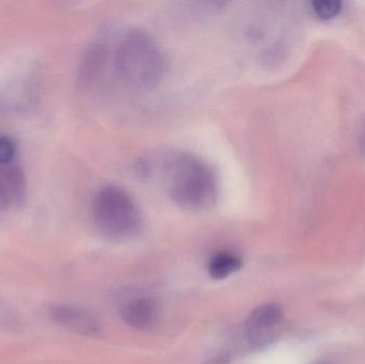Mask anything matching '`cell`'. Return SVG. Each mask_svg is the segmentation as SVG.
Returning <instances> with one entry per match:
<instances>
[{"label":"cell","instance_id":"cell-4","mask_svg":"<svg viewBox=\"0 0 365 364\" xmlns=\"http://www.w3.org/2000/svg\"><path fill=\"white\" fill-rule=\"evenodd\" d=\"M122 320L136 331L154 328L160 320V307L154 297L143 291L126 288L118 297Z\"/></svg>","mask_w":365,"mask_h":364},{"label":"cell","instance_id":"cell-6","mask_svg":"<svg viewBox=\"0 0 365 364\" xmlns=\"http://www.w3.org/2000/svg\"><path fill=\"white\" fill-rule=\"evenodd\" d=\"M49 316L56 324L85 337H98L102 331L91 313L74 306H53L49 309Z\"/></svg>","mask_w":365,"mask_h":364},{"label":"cell","instance_id":"cell-5","mask_svg":"<svg viewBox=\"0 0 365 364\" xmlns=\"http://www.w3.org/2000/svg\"><path fill=\"white\" fill-rule=\"evenodd\" d=\"M284 313L277 303H265L255 308L247 318L245 333L257 348L270 345L280 335Z\"/></svg>","mask_w":365,"mask_h":364},{"label":"cell","instance_id":"cell-9","mask_svg":"<svg viewBox=\"0 0 365 364\" xmlns=\"http://www.w3.org/2000/svg\"><path fill=\"white\" fill-rule=\"evenodd\" d=\"M312 10L319 19H334L342 10V2L339 0H317L312 2Z\"/></svg>","mask_w":365,"mask_h":364},{"label":"cell","instance_id":"cell-2","mask_svg":"<svg viewBox=\"0 0 365 364\" xmlns=\"http://www.w3.org/2000/svg\"><path fill=\"white\" fill-rule=\"evenodd\" d=\"M115 62L119 76L134 89H151L164 74L162 49L153 36L143 30H130L122 36Z\"/></svg>","mask_w":365,"mask_h":364},{"label":"cell","instance_id":"cell-8","mask_svg":"<svg viewBox=\"0 0 365 364\" xmlns=\"http://www.w3.org/2000/svg\"><path fill=\"white\" fill-rule=\"evenodd\" d=\"M240 267H242V260L237 256L222 252L210 259L207 271L212 279L222 280L237 271Z\"/></svg>","mask_w":365,"mask_h":364},{"label":"cell","instance_id":"cell-11","mask_svg":"<svg viewBox=\"0 0 365 364\" xmlns=\"http://www.w3.org/2000/svg\"><path fill=\"white\" fill-rule=\"evenodd\" d=\"M204 364H231V358H230L229 355L219 354L212 357V359Z\"/></svg>","mask_w":365,"mask_h":364},{"label":"cell","instance_id":"cell-1","mask_svg":"<svg viewBox=\"0 0 365 364\" xmlns=\"http://www.w3.org/2000/svg\"><path fill=\"white\" fill-rule=\"evenodd\" d=\"M164 173L169 196L182 209L204 211L216 202V175L197 156L188 153L173 155L167 162Z\"/></svg>","mask_w":365,"mask_h":364},{"label":"cell","instance_id":"cell-3","mask_svg":"<svg viewBox=\"0 0 365 364\" xmlns=\"http://www.w3.org/2000/svg\"><path fill=\"white\" fill-rule=\"evenodd\" d=\"M93 218L98 230L111 239H130L140 228V212L133 197L119 186L108 185L96 192Z\"/></svg>","mask_w":365,"mask_h":364},{"label":"cell","instance_id":"cell-10","mask_svg":"<svg viewBox=\"0 0 365 364\" xmlns=\"http://www.w3.org/2000/svg\"><path fill=\"white\" fill-rule=\"evenodd\" d=\"M17 147L15 141L6 135H0V167L8 166L16 156Z\"/></svg>","mask_w":365,"mask_h":364},{"label":"cell","instance_id":"cell-7","mask_svg":"<svg viewBox=\"0 0 365 364\" xmlns=\"http://www.w3.org/2000/svg\"><path fill=\"white\" fill-rule=\"evenodd\" d=\"M27 197V181L19 167H0V209L21 207Z\"/></svg>","mask_w":365,"mask_h":364},{"label":"cell","instance_id":"cell-12","mask_svg":"<svg viewBox=\"0 0 365 364\" xmlns=\"http://www.w3.org/2000/svg\"><path fill=\"white\" fill-rule=\"evenodd\" d=\"M313 364H326V363H313Z\"/></svg>","mask_w":365,"mask_h":364}]
</instances>
